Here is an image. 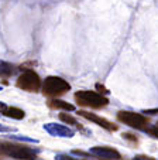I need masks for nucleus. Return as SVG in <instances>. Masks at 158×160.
<instances>
[{
  "label": "nucleus",
  "mask_w": 158,
  "mask_h": 160,
  "mask_svg": "<svg viewBox=\"0 0 158 160\" xmlns=\"http://www.w3.org/2000/svg\"><path fill=\"white\" fill-rule=\"evenodd\" d=\"M96 88H98V89H99V94H108V89H106V88H104L103 87V85H100V84H98V85H96Z\"/></svg>",
  "instance_id": "ddd939ff"
},
{
  "label": "nucleus",
  "mask_w": 158,
  "mask_h": 160,
  "mask_svg": "<svg viewBox=\"0 0 158 160\" xmlns=\"http://www.w3.org/2000/svg\"><path fill=\"white\" fill-rule=\"evenodd\" d=\"M60 119L62 122H65L66 125H74V126H76V128H81V125L78 123L76 119H75L74 116L68 115V113H60Z\"/></svg>",
  "instance_id": "9b49d317"
},
{
  "label": "nucleus",
  "mask_w": 158,
  "mask_h": 160,
  "mask_svg": "<svg viewBox=\"0 0 158 160\" xmlns=\"http://www.w3.org/2000/svg\"><path fill=\"white\" fill-rule=\"evenodd\" d=\"M42 94L48 98H58L62 97L64 94H66L71 89V85L62 79L61 77H47L45 81L42 82Z\"/></svg>",
  "instance_id": "f03ea898"
},
{
  "label": "nucleus",
  "mask_w": 158,
  "mask_h": 160,
  "mask_svg": "<svg viewBox=\"0 0 158 160\" xmlns=\"http://www.w3.org/2000/svg\"><path fill=\"white\" fill-rule=\"evenodd\" d=\"M9 128L7 126H3V125H0V132H9Z\"/></svg>",
  "instance_id": "dca6fc26"
},
{
  "label": "nucleus",
  "mask_w": 158,
  "mask_h": 160,
  "mask_svg": "<svg viewBox=\"0 0 158 160\" xmlns=\"http://www.w3.org/2000/svg\"><path fill=\"white\" fill-rule=\"evenodd\" d=\"M146 132H147V133H150V135H151L152 138H158V122H157V123H155L152 128H150V126H148V128L146 129Z\"/></svg>",
  "instance_id": "f8f14e48"
},
{
  "label": "nucleus",
  "mask_w": 158,
  "mask_h": 160,
  "mask_svg": "<svg viewBox=\"0 0 158 160\" xmlns=\"http://www.w3.org/2000/svg\"><path fill=\"white\" fill-rule=\"evenodd\" d=\"M117 121L127 125V126H130V128H133V129H138V130H146L150 123L147 116L141 115V113L131 112V111L117 112Z\"/></svg>",
  "instance_id": "20e7f679"
},
{
  "label": "nucleus",
  "mask_w": 158,
  "mask_h": 160,
  "mask_svg": "<svg viewBox=\"0 0 158 160\" xmlns=\"http://www.w3.org/2000/svg\"><path fill=\"white\" fill-rule=\"evenodd\" d=\"M3 115L7 116V118H13V119H17V121H20V119L24 118V111H21V109L16 108V106H7L6 111L3 112Z\"/></svg>",
  "instance_id": "6e6552de"
},
{
  "label": "nucleus",
  "mask_w": 158,
  "mask_h": 160,
  "mask_svg": "<svg viewBox=\"0 0 158 160\" xmlns=\"http://www.w3.org/2000/svg\"><path fill=\"white\" fill-rule=\"evenodd\" d=\"M0 89H2V88H0Z\"/></svg>",
  "instance_id": "f3484780"
},
{
  "label": "nucleus",
  "mask_w": 158,
  "mask_h": 160,
  "mask_svg": "<svg viewBox=\"0 0 158 160\" xmlns=\"http://www.w3.org/2000/svg\"><path fill=\"white\" fill-rule=\"evenodd\" d=\"M45 129L48 130L50 133L52 135H57V136H72V132L65 126H61V125H54V123H50L45 126Z\"/></svg>",
  "instance_id": "0eeeda50"
},
{
  "label": "nucleus",
  "mask_w": 158,
  "mask_h": 160,
  "mask_svg": "<svg viewBox=\"0 0 158 160\" xmlns=\"http://www.w3.org/2000/svg\"><path fill=\"white\" fill-rule=\"evenodd\" d=\"M75 101L79 106L90 109H102L109 105L108 98L95 91H78L75 94Z\"/></svg>",
  "instance_id": "f257e3e1"
},
{
  "label": "nucleus",
  "mask_w": 158,
  "mask_h": 160,
  "mask_svg": "<svg viewBox=\"0 0 158 160\" xmlns=\"http://www.w3.org/2000/svg\"><path fill=\"white\" fill-rule=\"evenodd\" d=\"M0 153L17 160H36L37 153L33 149L16 143H0Z\"/></svg>",
  "instance_id": "7ed1b4c3"
},
{
  "label": "nucleus",
  "mask_w": 158,
  "mask_h": 160,
  "mask_svg": "<svg viewBox=\"0 0 158 160\" xmlns=\"http://www.w3.org/2000/svg\"><path fill=\"white\" fill-rule=\"evenodd\" d=\"M79 113V116H82V118L88 119V121L90 122H95L96 125H99V126H102L103 129L106 130H117V125L112 123V122H109L108 119H104V118H100V116L95 115V113H90V112H86V111H79L78 112Z\"/></svg>",
  "instance_id": "423d86ee"
},
{
  "label": "nucleus",
  "mask_w": 158,
  "mask_h": 160,
  "mask_svg": "<svg viewBox=\"0 0 158 160\" xmlns=\"http://www.w3.org/2000/svg\"><path fill=\"white\" fill-rule=\"evenodd\" d=\"M13 74V65L4 61H0V77H9Z\"/></svg>",
  "instance_id": "9d476101"
},
{
  "label": "nucleus",
  "mask_w": 158,
  "mask_h": 160,
  "mask_svg": "<svg viewBox=\"0 0 158 160\" xmlns=\"http://www.w3.org/2000/svg\"><path fill=\"white\" fill-rule=\"evenodd\" d=\"M17 87L27 92H37L42 87L40 75L33 70H26L17 78Z\"/></svg>",
  "instance_id": "39448f33"
},
{
  "label": "nucleus",
  "mask_w": 158,
  "mask_h": 160,
  "mask_svg": "<svg viewBox=\"0 0 158 160\" xmlns=\"http://www.w3.org/2000/svg\"><path fill=\"white\" fill-rule=\"evenodd\" d=\"M6 108H7V105L4 102H0V113H2V115H3V112L6 111Z\"/></svg>",
  "instance_id": "4468645a"
},
{
  "label": "nucleus",
  "mask_w": 158,
  "mask_h": 160,
  "mask_svg": "<svg viewBox=\"0 0 158 160\" xmlns=\"http://www.w3.org/2000/svg\"><path fill=\"white\" fill-rule=\"evenodd\" d=\"M146 113H151V115H157V113H158V108H157V109H150V111H146Z\"/></svg>",
  "instance_id": "2eb2a0df"
},
{
  "label": "nucleus",
  "mask_w": 158,
  "mask_h": 160,
  "mask_svg": "<svg viewBox=\"0 0 158 160\" xmlns=\"http://www.w3.org/2000/svg\"><path fill=\"white\" fill-rule=\"evenodd\" d=\"M48 105L51 108L54 109H64V111H75V106L71 105V103L65 102V101H61V99H51L48 102Z\"/></svg>",
  "instance_id": "1a4fd4ad"
}]
</instances>
